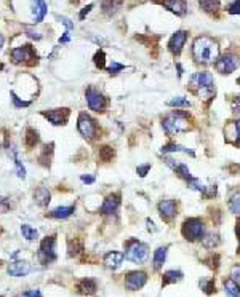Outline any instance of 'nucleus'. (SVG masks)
I'll use <instances>...</instances> for the list:
<instances>
[{
  "mask_svg": "<svg viewBox=\"0 0 240 297\" xmlns=\"http://www.w3.org/2000/svg\"><path fill=\"white\" fill-rule=\"evenodd\" d=\"M21 233H23V237L26 240H29V241H34V240L39 238V232L34 229V227H31L29 224H23L21 225Z\"/></svg>",
  "mask_w": 240,
  "mask_h": 297,
  "instance_id": "30",
  "label": "nucleus"
},
{
  "mask_svg": "<svg viewBox=\"0 0 240 297\" xmlns=\"http://www.w3.org/2000/svg\"><path fill=\"white\" fill-rule=\"evenodd\" d=\"M31 10L34 16V23H42L47 15V4L44 0H31Z\"/></svg>",
  "mask_w": 240,
  "mask_h": 297,
  "instance_id": "16",
  "label": "nucleus"
},
{
  "mask_svg": "<svg viewBox=\"0 0 240 297\" xmlns=\"http://www.w3.org/2000/svg\"><path fill=\"white\" fill-rule=\"evenodd\" d=\"M181 279H183V272H179V270H168V272L164 275V279H162V286L179 283Z\"/></svg>",
  "mask_w": 240,
  "mask_h": 297,
  "instance_id": "24",
  "label": "nucleus"
},
{
  "mask_svg": "<svg viewBox=\"0 0 240 297\" xmlns=\"http://www.w3.org/2000/svg\"><path fill=\"white\" fill-rule=\"evenodd\" d=\"M162 5L178 16H184L187 12V5L184 0H162Z\"/></svg>",
  "mask_w": 240,
  "mask_h": 297,
  "instance_id": "17",
  "label": "nucleus"
},
{
  "mask_svg": "<svg viewBox=\"0 0 240 297\" xmlns=\"http://www.w3.org/2000/svg\"><path fill=\"white\" fill-rule=\"evenodd\" d=\"M186 154V155H191V157H194L195 154L191 151V148H187V147H184V145H179V144H176V142H168L167 145H164L162 147V154Z\"/></svg>",
  "mask_w": 240,
  "mask_h": 297,
  "instance_id": "21",
  "label": "nucleus"
},
{
  "mask_svg": "<svg viewBox=\"0 0 240 297\" xmlns=\"http://www.w3.org/2000/svg\"><path fill=\"white\" fill-rule=\"evenodd\" d=\"M26 297H42V292L39 289H29V291H26L24 292Z\"/></svg>",
  "mask_w": 240,
  "mask_h": 297,
  "instance_id": "46",
  "label": "nucleus"
},
{
  "mask_svg": "<svg viewBox=\"0 0 240 297\" xmlns=\"http://www.w3.org/2000/svg\"><path fill=\"white\" fill-rule=\"evenodd\" d=\"M58 18H59V16H58ZM59 20H61V23L66 26V31H72L74 29V23H71L69 20H67V18H64V16H61V18H59Z\"/></svg>",
  "mask_w": 240,
  "mask_h": 297,
  "instance_id": "45",
  "label": "nucleus"
},
{
  "mask_svg": "<svg viewBox=\"0 0 240 297\" xmlns=\"http://www.w3.org/2000/svg\"><path fill=\"white\" fill-rule=\"evenodd\" d=\"M192 58L199 64H211L216 63L219 58V45L211 37L200 36L192 43Z\"/></svg>",
  "mask_w": 240,
  "mask_h": 297,
  "instance_id": "1",
  "label": "nucleus"
},
{
  "mask_svg": "<svg viewBox=\"0 0 240 297\" xmlns=\"http://www.w3.org/2000/svg\"><path fill=\"white\" fill-rule=\"evenodd\" d=\"M7 272L12 276H16V278L26 276L31 272V264H28V262H24V260H16V262H12V264L8 265Z\"/></svg>",
  "mask_w": 240,
  "mask_h": 297,
  "instance_id": "15",
  "label": "nucleus"
},
{
  "mask_svg": "<svg viewBox=\"0 0 240 297\" xmlns=\"http://www.w3.org/2000/svg\"><path fill=\"white\" fill-rule=\"evenodd\" d=\"M124 66L122 64H118V63H112V64H110L109 66V69H107V71L110 72V74H117V72H120V71H124Z\"/></svg>",
  "mask_w": 240,
  "mask_h": 297,
  "instance_id": "43",
  "label": "nucleus"
},
{
  "mask_svg": "<svg viewBox=\"0 0 240 297\" xmlns=\"http://www.w3.org/2000/svg\"><path fill=\"white\" fill-rule=\"evenodd\" d=\"M118 206H120V195L118 194H112V195H109L104 202H102L101 213L102 214H112V213L117 211Z\"/></svg>",
  "mask_w": 240,
  "mask_h": 297,
  "instance_id": "18",
  "label": "nucleus"
},
{
  "mask_svg": "<svg viewBox=\"0 0 240 297\" xmlns=\"http://www.w3.org/2000/svg\"><path fill=\"white\" fill-rule=\"evenodd\" d=\"M37 256H39V260L42 262V264H50V262L56 260V237L55 235L47 237L40 243Z\"/></svg>",
  "mask_w": 240,
  "mask_h": 297,
  "instance_id": "6",
  "label": "nucleus"
},
{
  "mask_svg": "<svg viewBox=\"0 0 240 297\" xmlns=\"http://www.w3.org/2000/svg\"><path fill=\"white\" fill-rule=\"evenodd\" d=\"M42 115L48 118L53 125H66L69 120V109H53L48 112H42Z\"/></svg>",
  "mask_w": 240,
  "mask_h": 297,
  "instance_id": "13",
  "label": "nucleus"
},
{
  "mask_svg": "<svg viewBox=\"0 0 240 297\" xmlns=\"http://www.w3.org/2000/svg\"><path fill=\"white\" fill-rule=\"evenodd\" d=\"M82 181L87 182V184H93V182H95V178L93 176H82Z\"/></svg>",
  "mask_w": 240,
  "mask_h": 297,
  "instance_id": "48",
  "label": "nucleus"
},
{
  "mask_svg": "<svg viewBox=\"0 0 240 297\" xmlns=\"http://www.w3.org/2000/svg\"><path fill=\"white\" fill-rule=\"evenodd\" d=\"M124 257H125L124 252L110 251V252H107V254L104 256V265H106L107 268L115 270V268H118V267H120V264H122Z\"/></svg>",
  "mask_w": 240,
  "mask_h": 297,
  "instance_id": "19",
  "label": "nucleus"
},
{
  "mask_svg": "<svg viewBox=\"0 0 240 297\" xmlns=\"http://www.w3.org/2000/svg\"><path fill=\"white\" fill-rule=\"evenodd\" d=\"M235 128H237V137H238V142H240V118L235 121Z\"/></svg>",
  "mask_w": 240,
  "mask_h": 297,
  "instance_id": "51",
  "label": "nucleus"
},
{
  "mask_svg": "<svg viewBox=\"0 0 240 297\" xmlns=\"http://www.w3.org/2000/svg\"><path fill=\"white\" fill-rule=\"evenodd\" d=\"M237 82H238V83H240V77H238V80H237Z\"/></svg>",
  "mask_w": 240,
  "mask_h": 297,
  "instance_id": "56",
  "label": "nucleus"
},
{
  "mask_svg": "<svg viewBox=\"0 0 240 297\" xmlns=\"http://www.w3.org/2000/svg\"><path fill=\"white\" fill-rule=\"evenodd\" d=\"M202 243L205 248H215L219 244V235L218 233H207L202 237Z\"/></svg>",
  "mask_w": 240,
  "mask_h": 297,
  "instance_id": "31",
  "label": "nucleus"
},
{
  "mask_svg": "<svg viewBox=\"0 0 240 297\" xmlns=\"http://www.w3.org/2000/svg\"><path fill=\"white\" fill-rule=\"evenodd\" d=\"M77 289H79L80 294H85V295H91L95 294L98 286H96V281L91 278H83L82 281L79 283V286H77Z\"/></svg>",
  "mask_w": 240,
  "mask_h": 297,
  "instance_id": "20",
  "label": "nucleus"
},
{
  "mask_svg": "<svg viewBox=\"0 0 240 297\" xmlns=\"http://www.w3.org/2000/svg\"><path fill=\"white\" fill-rule=\"evenodd\" d=\"M230 276H232L237 283H240V264L232 267V270H230Z\"/></svg>",
  "mask_w": 240,
  "mask_h": 297,
  "instance_id": "42",
  "label": "nucleus"
},
{
  "mask_svg": "<svg viewBox=\"0 0 240 297\" xmlns=\"http://www.w3.org/2000/svg\"><path fill=\"white\" fill-rule=\"evenodd\" d=\"M168 106L170 107H191V101H187L186 98H183V96H176V98L170 99L168 101Z\"/></svg>",
  "mask_w": 240,
  "mask_h": 297,
  "instance_id": "34",
  "label": "nucleus"
},
{
  "mask_svg": "<svg viewBox=\"0 0 240 297\" xmlns=\"http://www.w3.org/2000/svg\"><path fill=\"white\" fill-rule=\"evenodd\" d=\"M227 12L230 15H240V0H234V2L227 7Z\"/></svg>",
  "mask_w": 240,
  "mask_h": 297,
  "instance_id": "38",
  "label": "nucleus"
},
{
  "mask_svg": "<svg viewBox=\"0 0 240 297\" xmlns=\"http://www.w3.org/2000/svg\"><path fill=\"white\" fill-rule=\"evenodd\" d=\"M24 142H26V147H28V148H34V147H36L37 142H39V133H37V131L32 129V128H28V131H26Z\"/></svg>",
  "mask_w": 240,
  "mask_h": 297,
  "instance_id": "28",
  "label": "nucleus"
},
{
  "mask_svg": "<svg viewBox=\"0 0 240 297\" xmlns=\"http://www.w3.org/2000/svg\"><path fill=\"white\" fill-rule=\"evenodd\" d=\"M0 297H2V295H0Z\"/></svg>",
  "mask_w": 240,
  "mask_h": 297,
  "instance_id": "57",
  "label": "nucleus"
},
{
  "mask_svg": "<svg viewBox=\"0 0 240 297\" xmlns=\"http://www.w3.org/2000/svg\"><path fill=\"white\" fill-rule=\"evenodd\" d=\"M167 251H168V248L167 246H160V248H157L156 249V252H154V268L156 270H159L162 265H164V262H165V259H167Z\"/></svg>",
  "mask_w": 240,
  "mask_h": 297,
  "instance_id": "26",
  "label": "nucleus"
},
{
  "mask_svg": "<svg viewBox=\"0 0 240 297\" xmlns=\"http://www.w3.org/2000/svg\"><path fill=\"white\" fill-rule=\"evenodd\" d=\"M186 40H187V32L186 31L175 32L173 36H171L170 42H168V50L175 56H179L181 55V51H183V47L186 45Z\"/></svg>",
  "mask_w": 240,
  "mask_h": 297,
  "instance_id": "12",
  "label": "nucleus"
},
{
  "mask_svg": "<svg viewBox=\"0 0 240 297\" xmlns=\"http://www.w3.org/2000/svg\"><path fill=\"white\" fill-rule=\"evenodd\" d=\"M224 134H226V141L238 144V137H237V128H235V121H230V123L224 128Z\"/></svg>",
  "mask_w": 240,
  "mask_h": 297,
  "instance_id": "29",
  "label": "nucleus"
},
{
  "mask_svg": "<svg viewBox=\"0 0 240 297\" xmlns=\"http://www.w3.org/2000/svg\"><path fill=\"white\" fill-rule=\"evenodd\" d=\"M112 157H114V151L109 145H104V147L99 148V159L102 162H110L112 160Z\"/></svg>",
  "mask_w": 240,
  "mask_h": 297,
  "instance_id": "35",
  "label": "nucleus"
},
{
  "mask_svg": "<svg viewBox=\"0 0 240 297\" xmlns=\"http://www.w3.org/2000/svg\"><path fill=\"white\" fill-rule=\"evenodd\" d=\"M162 128H164L167 136H176L189 131L191 128V121L189 115L183 110H173L167 113V115L162 118Z\"/></svg>",
  "mask_w": 240,
  "mask_h": 297,
  "instance_id": "2",
  "label": "nucleus"
},
{
  "mask_svg": "<svg viewBox=\"0 0 240 297\" xmlns=\"http://www.w3.org/2000/svg\"><path fill=\"white\" fill-rule=\"evenodd\" d=\"M29 59H37V55L34 53V48L31 45H23L12 51V61L15 64L29 63Z\"/></svg>",
  "mask_w": 240,
  "mask_h": 297,
  "instance_id": "10",
  "label": "nucleus"
},
{
  "mask_svg": "<svg viewBox=\"0 0 240 297\" xmlns=\"http://www.w3.org/2000/svg\"><path fill=\"white\" fill-rule=\"evenodd\" d=\"M26 32H28V36H29L31 39H36V40H40V39H42V37L39 36L37 32H34V31H32V29H29V28L26 29Z\"/></svg>",
  "mask_w": 240,
  "mask_h": 297,
  "instance_id": "47",
  "label": "nucleus"
},
{
  "mask_svg": "<svg viewBox=\"0 0 240 297\" xmlns=\"http://www.w3.org/2000/svg\"><path fill=\"white\" fill-rule=\"evenodd\" d=\"M189 90L195 93L200 99L210 101L216 94V88L213 85V75L210 72H197L189 80Z\"/></svg>",
  "mask_w": 240,
  "mask_h": 297,
  "instance_id": "3",
  "label": "nucleus"
},
{
  "mask_svg": "<svg viewBox=\"0 0 240 297\" xmlns=\"http://www.w3.org/2000/svg\"><path fill=\"white\" fill-rule=\"evenodd\" d=\"M77 129H79V133L83 137L95 139L96 133H98V125L90 115H87V113H80L79 120H77Z\"/></svg>",
  "mask_w": 240,
  "mask_h": 297,
  "instance_id": "7",
  "label": "nucleus"
},
{
  "mask_svg": "<svg viewBox=\"0 0 240 297\" xmlns=\"http://www.w3.org/2000/svg\"><path fill=\"white\" fill-rule=\"evenodd\" d=\"M230 107H232L234 113H240V96H235L232 99V104H230Z\"/></svg>",
  "mask_w": 240,
  "mask_h": 297,
  "instance_id": "44",
  "label": "nucleus"
},
{
  "mask_svg": "<svg viewBox=\"0 0 240 297\" xmlns=\"http://www.w3.org/2000/svg\"><path fill=\"white\" fill-rule=\"evenodd\" d=\"M95 64L99 69H104V53H102V51H98V53L95 55Z\"/></svg>",
  "mask_w": 240,
  "mask_h": 297,
  "instance_id": "41",
  "label": "nucleus"
},
{
  "mask_svg": "<svg viewBox=\"0 0 240 297\" xmlns=\"http://www.w3.org/2000/svg\"><path fill=\"white\" fill-rule=\"evenodd\" d=\"M148 281V275L144 272H130L125 278V287L130 291H138Z\"/></svg>",
  "mask_w": 240,
  "mask_h": 297,
  "instance_id": "11",
  "label": "nucleus"
},
{
  "mask_svg": "<svg viewBox=\"0 0 240 297\" xmlns=\"http://www.w3.org/2000/svg\"><path fill=\"white\" fill-rule=\"evenodd\" d=\"M4 42H5V39H4V36H0V48L4 47Z\"/></svg>",
  "mask_w": 240,
  "mask_h": 297,
  "instance_id": "53",
  "label": "nucleus"
},
{
  "mask_svg": "<svg viewBox=\"0 0 240 297\" xmlns=\"http://www.w3.org/2000/svg\"><path fill=\"white\" fill-rule=\"evenodd\" d=\"M12 99H13V104H15V107L16 109H20V107H28L31 106V101H21L18 96H16L13 91H12Z\"/></svg>",
  "mask_w": 240,
  "mask_h": 297,
  "instance_id": "37",
  "label": "nucleus"
},
{
  "mask_svg": "<svg viewBox=\"0 0 240 297\" xmlns=\"http://www.w3.org/2000/svg\"><path fill=\"white\" fill-rule=\"evenodd\" d=\"M224 291L229 297H240V286L234 278L224 279Z\"/></svg>",
  "mask_w": 240,
  "mask_h": 297,
  "instance_id": "25",
  "label": "nucleus"
},
{
  "mask_svg": "<svg viewBox=\"0 0 240 297\" xmlns=\"http://www.w3.org/2000/svg\"><path fill=\"white\" fill-rule=\"evenodd\" d=\"M199 4L202 10H205L207 13H218L221 8L219 0H199Z\"/></svg>",
  "mask_w": 240,
  "mask_h": 297,
  "instance_id": "27",
  "label": "nucleus"
},
{
  "mask_svg": "<svg viewBox=\"0 0 240 297\" xmlns=\"http://www.w3.org/2000/svg\"><path fill=\"white\" fill-rule=\"evenodd\" d=\"M10 211V202H8V198L5 197H0V213H8Z\"/></svg>",
  "mask_w": 240,
  "mask_h": 297,
  "instance_id": "39",
  "label": "nucleus"
},
{
  "mask_svg": "<svg viewBox=\"0 0 240 297\" xmlns=\"http://www.w3.org/2000/svg\"><path fill=\"white\" fill-rule=\"evenodd\" d=\"M85 99H87L90 110H93V112H104L107 107L106 96L95 88H88L87 91H85Z\"/></svg>",
  "mask_w": 240,
  "mask_h": 297,
  "instance_id": "8",
  "label": "nucleus"
},
{
  "mask_svg": "<svg viewBox=\"0 0 240 297\" xmlns=\"http://www.w3.org/2000/svg\"><path fill=\"white\" fill-rule=\"evenodd\" d=\"M151 168H152V165H151V163H146V165H141V167L136 168V173H138L141 178H144L146 174L149 173V170H151Z\"/></svg>",
  "mask_w": 240,
  "mask_h": 297,
  "instance_id": "40",
  "label": "nucleus"
},
{
  "mask_svg": "<svg viewBox=\"0 0 240 297\" xmlns=\"http://www.w3.org/2000/svg\"><path fill=\"white\" fill-rule=\"evenodd\" d=\"M34 200L39 206H47L50 203V192L45 187H39L34 192Z\"/></svg>",
  "mask_w": 240,
  "mask_h": 297,
  "instance_id": "23",
  "label": "nucleus"
},
{
  "mask_svg": "<svg viewBox=\"0 0 240 297\" xmlns=\"http://www.w3.org/2000/svg\"><path fill=\"white\" fill-rule=\"evenodd\" d=\"M0 71H4V64L2 63H0Z\"/></svg>",
  "mask_w": 240,
  "mask_h": 297,
  "instance_id": "54",
  "label": "nucleus"
},
{
  "mask_svg": "<svg viewBox=\"0 0 240 297\" xmlns=\"http://www.w3.org/2000/svg\"><path fill=\"white\" fill-rule=\"evenodd\" d=\"M148 230H149V232H151V230H152V232H156V230H157L156 227H154V222H152V221H149V219H148Z\"/></svg>",
  "mask_w": 240,
  "mask_h": 297,
  "instance_id": "50",
  "label": "nucleus"
},
{
  "mask_svg": "<svg viewBox=\"0 0 240 297\" xmlns=\"http://www.w3.org/2000/svg\"><path fill=\"white\" fill-rule=\"evenodd\" d=\"M18 297H26V295H24V294H23V295H18Z\"/></svg>",
  "mask_w": 240,
  "mask_h": 297,
  "instance_id": "55",
  "label": "nucleus"
},
{
  "mask_svg": "<svg viewBox=\"0 0 240 297\" xmlns=\"http://www.w3.org/2000/svg\"><path fill=\"white\" fill-rule=\"evenodd\" d=\"M238 66H240V59H238L237 55H232V53H227V55H224V56L218 58L216 63H215L216 71H218L219 74H222V75L234 72Z\"/></svg>",
  "mask_w": 240,
  "mask_h": 297,
  "instance_id": "9",
  "label": "nucleus"
},
{
  "mask_svg": "<svg viewBox=\"0 0 240 297\" xmlns=\"http://www.w3.org/2000/svg\"><path fill=\"white\" fill-rule=\"evenodd\" d=\"M160 216L164 217L165 221H171L173 217L178 214V205L175 200H162L157 206Z\"/></svg>",
  "mask_w": 240,
  "mask_h": 297,
  "instance_id": "14",
  "label": "nucleus"
},
{
  "mask_svg": "<svg viewBox=\"0 0 240 297\" xmlns=\"http://www.w3.org/2000/svg\"><path fill=\"white\" fill-rule=\"evenodd\" d=\"M235 233H237V238H238V243H240V221L237 222V227H235Z\"/></svg>",
  "mask_w": 240,
  "mask_h": 297,
  "instance_id": "52",
  "label": "nucleus"
},
{
  "mask_svg": "<svg viewBox=\"0 0 240 297\" xmlns=\"http://www.w3.org/2000/svg\"><path fill=\"white\" fill-rule=\"evenodd\" d=\"M229 209L234 214H240V190H235L229 198Z\"/></svg>",
  "mask_w": 240,
  "mask_h": 297,
  "instance_id": "32",
  "label": "nucleus"
},
{
  "mask_svg": "<svg viewBox=\"0 0 240 297\" xmlns=\"http://www.w3.org/2000/svg\"><path fill=\"white\" fill-rule=\"evenodd\" d=\"M91 8H93V5H88L87 8H85V10L80 13V20H83L85 18V15H87V13H90V10H91Z\"/></svg>",
  "mask_w": 240,
  "mask_h": 297,
  "instance_id": "49",
  "label": "nucleus"
},
{
  "mask_svg": "<svg viewBox=\"0 0 240 297\" xmlns=\"http://www.w3.org/2000/svg\"><path fill=\"white\" fill-rule=\"evenodd\" d=\"M181 233L187 241L202 240V237L205 235V225L199 217H191V219L184 221L181 227Z\"/></svg>",
  "mask_w": 240,
  "mask_h": 297,
  "instance_id": "5",
  "label": "nucleus"
},
{
  "mask_svg": "<svg viewBox=\"0 0 240 297\" xmlns=\"http://www.w3.org/2000/svg\"><path fill=\"white\" fill-rule=\"evenodd\" d=\"M82 251V243L79 240H74V241H69V256H77L79 252Z\"/></svg>",
  "mask_w": 240,
  "mask_h": 297,
  "instance_id": "36",
  "label": "nucleus"
},
{
  "mask_svg": "<svg viewBox=\"0 0 240 297\" xmlns=\"http://www.w3.org/2000/svg\"><path fill=\"white\" fill-rule=\"evenodd\" d=\"M199 286L202 287V291L203 292H207V294H213L215 292V279H211V278H203L199 281Z\"/></svg>",
  "mask_w": 240,
  "mask_h": 297,
  "instance_id": "33",
  "label": "nucleus"
},
{
  "mask_svg": "<svg viewBox=\"0 0 240 297\" xmlns=\"http://www.w3.org/2000/svg\"><path fill=\"white\" fill-rule=\"evenodd\" d=\"M74 211H75L74 206H59V208L53 209V211H50L47 216L55 217V219H66V217H69Z\"/></svg>",
  "mask_w": 240,
  "mask_h": 297,
  "instance_id": "22",
  "label": "nucleus"
},
{
  "mask_svg": "<svg viewBox=\"0 0 240 297\" xmlns=\"http://www.w3.org/2000/svg\"><path fill=\"white\" fill-rule=\"evenodd\" d=\"M125 257L135 264H144L149 257V246L138 240H130L125 244Z\"/></svg>",
  "mask_w": 240,
  "mask_h": 297,
  "instance_id": "4",
  "label": "nucleus"
}]
</instances>
